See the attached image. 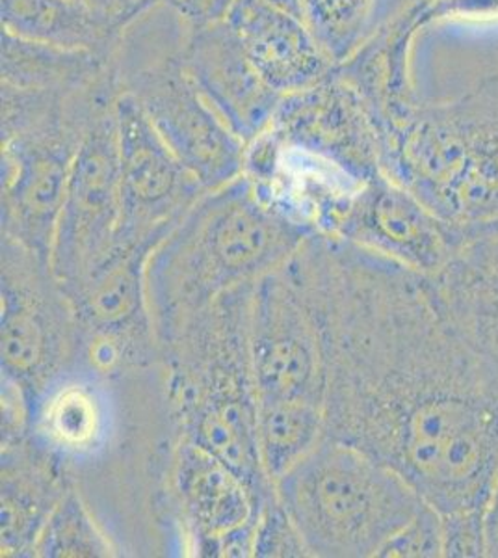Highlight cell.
<instances>
[{
    "instance_id": "cell-1",
    "label": "cell",
    "mask_w": 498,
    "mask_h": 558,
    "mask_svg": "<svg viewBox=\"0 0 498 558\" xmlns=\"http://www.w3.org/2000/svg\"><path fill=\"white\" fill-rule=\"evenodd\" d=\"M323 333L326 436L376 458L441 515L486 510L498 475V371L432 279L315 233L289 260Z\"/></svg>"
},
{
    "instance_id": "cell-2",
    "label": "cell",
    "mask_w": 498,
    "mask_h": 558,
    "mask_svg": "<svg viewBox=\"0 0 498 558\" xmlns=\"http://www.w3.org/2000/svg\"><path fill=\"white\" fill-rule=\"evenodd\" d=\"M315 233L271 207L246 175L205 192L147 263L158 347L223 294L284 267Z\"/></svg>"
},
{
    "instance_id": "cell-3",
    "label": "cell",
    "mask_w": 498,
    "mask_h": 558,
    "mask_svg": "<svg viewBox=\"0 0 498 558\" xmlns=\"http://www.w3.org/2000/svg\"><path fill=\"white\" fill-rule=\"evenodd\" d=\"M253 286L223 294L160 349L177 438L228 463L263 497L274 494L259 449V397L250 352Z\"/></svg>"
},
{
    "instance_id": "cell-4",
    "label": "cell",
    "mask_w": 498,
    "mask_h": 558,
    "mask_svg": "<svg viewBox=\"0 0 498 558\" xmlns=\"http://www.w3.org/2000/svg\"><path fill=\"white\" fill-rule=\"evenodd\" d=\"M387 178L456 228L498 220V83L445 105L371 108Z\"/></svg>"
},
{
    "instance_id": "cell-5",
    "label": "cell",
    "mask_w": 498,
    "mask_h": 558,
    "mask_svg": "<svg viewBox=\"0 0 498 558\" xmlns=\"http://www.w3.org/2000/svg\"><path fill=\"white\" fill-rule=\"evenodd\" d=\"M2 236L51 265L52 239L78 147L121 96L120 70L75 94L0 86Z\"/></svg>"
},
{
    "instance_id": "cell-6",
    "label": "cell",
    "mask_w": 498,
    "mask_h": 558,
    "mask_svg": "<svg viewBox=\"0 0 498 558\" xmlns=\"http://www.w3.org/2000/svg\"><path fill=\"white\" fill-rule=\"evenodd\" d=\"M274 492L311 557L320 558L378 557L424 505L397 471L329 436L278 478Z\"/></svg>"
},
{
    "instance_id": "cell-7",
    "label": "cell",
    "mask_w": 498,
    "mask_h": 558,
    "mask_svg": "<svg viewBox=\"0 0 498 558\" xmlns=\"http://www.w3.org/2000/svg\"><path fill=\"white\" fill-rule=\"evenodd\" d=\"M0 368L28 399L81 360L83 336L68 292L51 265L2 236Z\"/></svg>"
},
{
    "instance_id": "cell-8",
    "label": "cell",
    "mask_w": 498,
    "mask_h": 558,
    "mask_svg": "<svg viewBox=\"0 0 498 558\" xmlns=\"http://www.w3.org/2000/svg\"><path fill=\"white\" fill-rule=\"evenodd\" d=\"M177 49L142 68L118 65L121 94L125 92L138 102L177 159L207 191H215L244 175L247 144L205 101L186 75Z\"/></svg>"
},
{
    "instance_id": "cell-9",
    "label": "cell",
    "mask_w": 498,
    "mask_h": 558,
    "mask_svg": "<svg viewBox=\"0 0 498 558\" xmlns=\"http://www.w3.org/2000/svg\"><path fill=\"white\" fill-rule=\"evenodd\" d=\"M250 352L259 402L326 400L323 333L289 263L252 292Z\"/></svg>"
},
{
    "instance_id": "cell-10",
    "label": "cell",
    "mask_w": 498,
    "mask_h": 558,
    "mask_svg": "<svg viewBox=\"0 0 498 558\" xmlns=\"http://www.w3.org/2000/svg\"><path fill=\"white\" fill-rule=\"evenodd\" d=\"M120 222V140L114 105L84 136L58 216L51 268L65 291L107 259L118 241Z\"/></svg>"
},
{
    "instance_id": "cell-11",
    "label": "cell",
    "mask_w": 498,
    "mask_h": 558,
    "mask_svg": "<svg viewBox=\"0 0 498 558\" xmlns=\"http://www.w3.org/2000/svg\"><path fill=\"white\" fill-rule=\"evenodd\" d=\"M168 492L183 526V551L207 558L253 557L268 497L228 463L190 439L177 438L168 462Z\"/></svg>"
},
{
    "instance_id": "cell-12",
    "label": "cell",
    "mask_w": 498,
    "mask_h": 558,
    "mask_svg": "<svg viewBox=\"0 0 498 558\" xmlns=\"http://www.w3.org/2000/svg\"><path fill=\"white\" fill-rule=\"evenodd\" d=\"M121 222L116 246H158L207 192L177 159L129 94L116 101Z\"/></svg>"
},
{
    "instance_id": "cell-13",
    "label": "cell",
    "mask_w": 498,
    "mask_h": 558,
    "mask_svg": "<svg viewBox=\"0 0 498 558\" xmlns=\"http://www.w3.org/2000/svg\"><path fill=\"white\" fill-rule=\"evenodd\" d=\"M120 434L116 378L84 360L65 368L32 400L28 439L73 476L105 462Z\"/></svg>"
},
{
    "instance_id": "cell-14",
    "label": "cell",
    "mask_w": 498,
    "mask_h": 558,
    "mask_svg": "<svg viewBox=\"0 0 498 558\" xmlns=\"http://www.w3.org/2000/svg\"><path fill=\"white\" fill-rule=\"evenodd\" d=\"M266 133L341 166L361 183L384 175L373 112L337 68L324 83L284 96Z\"/></svg>"
},
{
    "instance_id": "cell-15",
    "label": "cell",
    "mask_w": 498,
    "mask_h": 558,
    "mask_svg": "<svg viewBox=\"0 0 498 558\" xmlns=\"http://www.w3.org/2000/svg\"><path fill=\"white\" fill-rule=\"evenodd\" d=\"M331 236L413 272L434 276L454 252L460 228L445 222L384 173L352 197Z\"/></svg>"
},
{
    "instance_id": "cell-16",
    "label": "cell",
    "mask_w": 498,
    "mask_h": 558,
    "mask_svg": "<svg viewBox=\"0 0 498 558\" xmlns=\"http://www.w3.org/2000/svg\"><path fill=\"white\" fill-rule=\"evenodd\" d=\"M177 54L205 101L244 144L270 129L284 96L263 78L228 20L186 28Z\"/></svg>"
},
{
    "instance_id": "cell-17",
    "label": "cell",
    "mask_w": 498,
    "mask_h": 558,
    "mask_svg": "<svg viewBox=\"0 0 498 558\" xmlns=\"http://www.w3.org/2000/svg\"><path fill=\"white\" fill-rule=\"evenodd\" d=\"M428 278L456 328L498 371V220L460 228L447 265Z\"/></svg>"
},
{
    "instance_id": "cell-18",
    "label": "cell",
    "mask_w": 498,
    "mask_h": 558,
    "mask_svg": "<svg viewBox=\"0 0 498 558\" xmlns=\"http://www.w3.org/2000/svg\"><path fill=\"white\" fill-rule=\"evenodd\" d=\"M228 21L271 88L283 96L313 88L333 75L329 60L303 17L274 8L234 2Z\"/></svg>"
},
{
    "instance_id": "cell-19",
    "label": "cell",
    "mask_w": 498,
    "mask_h": 558,
    "mask_svg": "<svg viewBox=\"0 0 498 558\" xmlns=\"http://www.w3.org/2000/svg\"><path fill=\"white\" fill-rule=\"evenodd\" d=\"M75 483L70 471L31 439L2 445V557H34L45 523Z\"/></svg>"
},
{
    "instance_id": "cell-20",
    "label": "cell",
    "mask_w": 498,
    "mask_h": 558,
    "mask_svg": "<svg viewBox=\"0 0 498 558\" xmlns=\"http://www.w3.org/2000/svg\"><path fill=\"white\" fill-rule=\"evenodd\" d=\"M2 31L73 51L114 57L129 28L78 0H2Z\"/></svg>"
},
{
    "instance_id": "cell-21",
    "label": "cell",
    "mask_w": 498,
    "mask_h": 558,
    "mask_svg": "<svg viewBox=\"0 0 498 558\" xmlns=\"http://www.w3.org/2000/svg\"><path fill=\"white\" fill-rule=\"evenodd\" d=\"M116 70L118 54L73 51L2 31V84L12 88L75 94Z\"/></svg>"
},
{
    "instance_id": "cell-22",
    "label": "cell",
    "mask_w": 498,
    "mask_h": 558,
    "mask_svg": "<svg viewBox=\"0 0 498 558\" xmlns=\"http://www.w3.org/2000/svg\"><path fill=\"white\" fill-rule=\"evenodd\" d=\"M257 428L263 465L274 484L326 436L324 404L313 400L259 402Z\"/></svg>"
},
{
    "instance_id": "cell-23",
    "label": "cell",
    "mask_w": 498,
    "mask_h": 558,
    "mask_svg": "<svg viewBox=\"0 0 498 558\" xmlns=\"http://www.w3.org/2000/svg\"><path fill=\"white\" fill-rule=\"evenodd\" d=\"M120 549L97 521L78 484H73L58 502L39 534L34 557L107 558L118 557Z\"/></svg>"
},
{
    "instance_id": "cell-24",
    "label": "cell",
    "mask_w": 498,
    "mask_h": 558,
    "mask_svg": "<svg viewBox=\"0 0 498 558\" xmlns=\"http://www.w3.org/2000/svg\"><path fill=\"white\" fill-rule=\"evenodd\" d=\"M378 0H302L303 17L335 65L360 51Z\"/></svg>"
},
{
    "instance_id": "cell-25",
    "label": "cell",
    "mask_w": 498,
    "mask_h": 558,
    "mask_svg": "<svg viewBox=\"0 0 498 558\" xmlns=\"http://www.w3.org/2000/svg\"><path fill=\"white\" fill-rule=\"evenodd\" d=\"M384 558H437L445 557V526L436 508L424 502L421 510L392 534L379 549Z\"/></svg>"
},
{
    "instance_id": "cell-26",
    "label": "cell",
    "mask_w": 498,
    "mask_h": 558,
    "mask_svg": "<svg viewBox=\"0 0 498 558\" xmlns=\"http://www.w3.org/2000/svg\"><path fill=\"white\" fill-rule=\"evenodd\" d=\"M259 558H305L311 551L303 542L289 512L276 497V492L268 497L260 510L257 536H255V553Z\"/></svg>"
},
{
    "instance_id": "cell-27",
    "label": "cell",
    "mask_w": 498,
    "mask_h": 558,
    "mask_svg": "<svg viewBox=\"0 0 498 558\" xmlns=\"http://www.w3.org/2000/svg\"><path fill=\"white\" fill-rule=\"evenodd\" d=\"M486 510L442 515L445 557H486Z\"/></svg>"
},
{
    "instance_id": "cell-28",
    "label": "cell",
    "mask_w": 498,
    "mask_h": 558,
    "mask_svg": "<svg viewBox=\"0 0 498 558\" xmlns=\"http://www.w3.org/2000/svg\"><path fill=\"white\" fill-rule=\"evenodd\" d=\"M31 399L17 381L2 376V445L28 438Z\"/></svg>"
},
{
    "instance_id": "cell-29",
    "label": "cell",
    "mask_w": 498,
    "mask_h": 558,
    "mask_svg": "<svg viewBox=\"0 0 498 558\" xmlns=\"http://www.w3.org/2000/svg\"><path fill=\"white\" fill-rule=\"evenodd\" d=\"M233 4L234 0H177L171 10L179 15L186 28H197L228 20Z\"/></svg>"
},
{
    "instance_id": "cell-30",
    "label": "cell",
    "mask_w": 498,
    "mask_h": 558,
    "mask_svg": "<svg viewBox=\"0 0 498 558\" xmlns=\"http://www.w3.org/2000/svg\"><path fill=\"white\" fill-rule=\"evenodd\" d=\"M123 28H131L146 13L160 8L157 0H78Z\"/></svg>"
},
{
    "instance_id": "cell-31",
    "label": "cell",
    "mask_w": 498,
    "mask_h": 558,
    "mask_svg": "<svg viewBox=\"0 0 498 558\" xmlns=\"http://www.w3.org/2000/svg\"><path fill=\"white\" fill-rule=\"evenodd\" d=\"M234 2L259 4V7L274 8V10H279V12L292 13V15L303 17L302 0H234Z\"/></svg>"
},
{
    "instance_id": "cell-32",
    "label": "cell",
    "mask_w": 498,
    "mask_h": 558,
    "mask_svg": "<svg viewBox=\"0 0 498 558\" xmlns=\"http://www.w3.org/2000/svg\"><path fill=\"white\" fill-rule=\"evenodd\" d=\"M157 2L160 7L173 8L175 7L177 0H157Z\"/></svg>"
}]
</instances>
